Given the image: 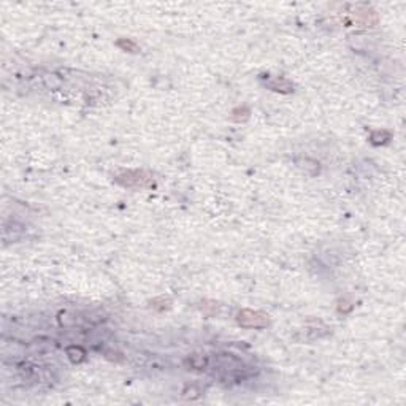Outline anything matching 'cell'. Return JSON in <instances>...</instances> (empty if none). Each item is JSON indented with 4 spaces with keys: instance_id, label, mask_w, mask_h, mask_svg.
Listing matches in <instances>:
<instances>
[{
    "instance_id": "cell-1",
    "label": "cell",
    "mask_w": 406,
    "mask_h": 406,
    "mask_svg": "<svg viewBox=\"0 0 406 406\" xmlns=\"http://www.w3.org/2000/svg\"><path fill=\"white\" fill-rule=\"evenodd\" d=\"M238 322H240L243 327H256V329L268 326V319L265 314L251 311V309H243V311L238 314Z\"/></svg>"
},
{
    "instance_id": "cell-2",
    "label": "cell",
    "mask_w": 406,
    "mask_h": 406,
    "mask_svg": "<svg viewBox=\"0 0 406 406\" xmlns=\"http://www.w3.org/2000/svg\"><path fill=\"white\" fill-rule=\"evenodd\" d=\"M207 357L205 355H197V354H194V355H190L189 357V365L192 367L194 370H201V368H205L207 367Z\"/></svg>"
}]
</instances>
